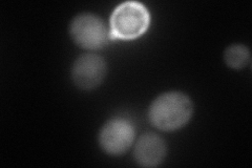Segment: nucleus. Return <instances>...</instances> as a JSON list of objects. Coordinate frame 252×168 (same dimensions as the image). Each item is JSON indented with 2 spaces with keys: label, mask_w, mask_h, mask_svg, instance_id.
I'll list each match as a JSON object with an SVG mask.
<instances>
[{
  "label": "nucleus",
  "mask_w": 252,
  "mask_h": 168,
  "mask_svg": "<svg viewBox=\"0 0 252 168\" xmlns=\"http://www.w3.org/2000/svg\"><path fill=\"white\" fill-rule=\"evenodd\" d=\"M193 110V103L186 94L167 92L153 101L148 109V119L156 129L172 132L187 124Z\"/></svg>",
  "instance_id": "f257e3e1"
},
{
  "label": "nucleus",
  "mask_w": 252,
  "mask_h": 168,
  "mask_svg": "<svg viewBox=\"0 0 252 168\" xmlns=\"http://www.w3.org/2000/svg\"><path fill=\"white\" fill-rule=\"evenodd\" d=\"M106 62L100 55L88 53L77 58L72 67V79L76 86L84 91L94 90L106 76Z\"/></svg>",
  "instance_id": "39448f33"
},
{
  "label": "nucleus",
  "mask_w": 252,
  "mask_h": 168,
  "mask_svg": "<svg viewBox=\"0 0 252 168\" xmlns=\"http://www.w3.org/2000/svg\"><path fill=\"white\" fill-rule=\"evenodd\" d=\"M135 137L136 131L131 122L123 118H113L102 126L99 144L105 154L121 156L131 147Z\"/></svg>",
  "instance_id": "20e7f679"
},
{
  "label": "nucleus",
  "mask_w": 252,
  "mask_h": 168,
  "mask_svg": "<svg viewBox=\"0 0 252 168\" xmlns=\"http://www.w3.org/2000/svg\"><path fill=\"white\" fill-rule=\"evenodd\" d=\"M226 65L232 69L245 68L250 62V52L243 44H232L228 46L224 53Z\"/></svg>",
  "instance_id": "0eeeda50"
},
{
  "label": "nucleus",
  "mask_w": 252,
  "mask_h": 168,
  "mask_svg": "<svg viewBox=\"0 0 252 168\" xmlns=\"http://www.w3.org/2000/svg\"><path fill=\"white\" fill-rule=\"evenodd\" d=\"M69 35L77 45L89 51L103 49L112 40L104 22L97 15L90 13L76 16L70 22Z\"/></svg>",
  "instance_id": "7ed1b4c3"
},
{
  "label": "nucleus",
  "mask_w": 252,
  "mask_h": 168,
  "mask_svg": "<svg viewBox=\"0 0 252 168\" xmlns=\"http://www.w3.org/2000/svg\"><path fill=\"white\" fill-rule=\"evenodd\" d=\"M167 154L165 141L154 133L141 135L135 146L136 162L142 167L159 166Z\"/></svg>",
  "instance_id": "423d86ee"
},
{
  "label": "nucleus",
  "mask_w": 252,
  "mask_h": 168,
  "mask_svg": "<svg viewBox=\"0 0 252 168\" xmlns=\"http://www.w3.org/2000/svg\"><path fill=\"white\" fill-rule=\"evenodd\" d=\"M149 23L151 15L145 5L136 1L123 2L116 7L110 16V39H137L145 34Z\"/></svg>",
  "instance_id": "f03ea898"
}]
</instances>
